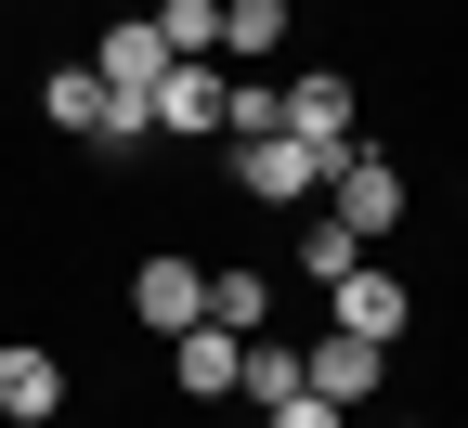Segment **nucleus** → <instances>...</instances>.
I'll use <instances>...</instances> for the list:
<instances>
[{"label":"nucleus","mask_w":468,"mask_h":428,"mask_svg":"<svg viewBox=\"0 0 468 428\" xmlns=\"http://www.w3.org/2000/svg\"><path fill=\"white\" fill-rule=\"evenodd\" d=\"M169 66H183V52L156 39V14H144V0H131V14L91 39V78H104V104H144V117H156V78H169Z\"/></svg>","instance_id":"nucleus-1"},{"label":"nucleus","mask_w":468,"mask_h":428,"mask_svg":"<svg viewBox=\"0 0 468 428\" xmlns=\"http://www.w3.org/2000/svg\"><path fill=\"white\" fill-rule=\"evenodd\" d=\"M234 182H248L261 208H300V195H325L338 169H325V156H313L300 130H261V143H234Z\"/></svg>","instance_id":"nucleus-2"},{"label":"nucleus","mask_w":468,"mask_h":428,"mask_svg":"<svg viewBox=\"0 0 468 428\" xmlns=\"http://www.w3.org/2000/svg\"><path fill=\"white\" fill-rule=\"evenodd\" d=\"M221 104H234V66H221V52H183V66L156 78V130H183V143H221Z\"/></svg>","instance_id":"nucleus-3"},{"label":"nucleus","mask_w":468,"mask_h":428,"mask_svg":"<svg viewBox=\"0 0 468 428\" xmlns=\"http://www.w3.org/2000/svg\"><path fill=\"white\" fill-rule=\"evenodd\" d=\"M286 130H300L325 169H351V156H365V143H351V78L338 66H313V78H286Z\"/></svg>","instance_id":"nucleus-4"},{"label":"nucleus","mask_w":468,"mask_h":428,"mask_svg":"<svg viewBox=\"0 0 468 428\" xmlns=\"http://www.w3.org/2000/svg\"><path fill=\"white\" fill-rule=\"evenodd\" d=\"M131 325H156V338L208 325V260H144L131 273Z\"/></svg>","instance_id":"nucleus-5"},{"label":"nucleus","mask_w":468,"mask_h":428,"mask_svg":"<svg viewBox=\"0 0 468 428\" xmlns=\"http://www.w3.org/2000/svg\"><path fill=\"white\" fill-rule=\"evenodd\" d=\"M300 377H313L325 402H378V390H390V350H378V338H351V325H325V338L300 350Z\"/></svg>","instance_id":"nucleus-6"},{"label":"nucleus","mask_w":468,"mask_h":428,"mask_svg":"<svg viewBox=\"0 0 468 428\" xmlns=\"http://www.w3.org/2000/svg\"><path fill=\"white\" fill-rule=\"evenodd\" d=\"M325 195H338V221L365 234V247H378V234H403V169H390V156H351Z\"/></svg>","instance_id":"nucleus-7"},{"label":"nucleus","mask_w":468,"mask_h":428,"mask_svg":"<svg viewBox=\"0 0 468 428\" xmlns=\"http://www.w3.org/2000/svg\"><path fill=\"white\" fill-rule=\"evenodd\" d=\"M325 298H338V312H325V325H351V338H378V350H390V338H403V312H417V298H403V286H390V273H378V260H365V273H338V286H325Z\"/></svg>","instance_id":"nucleus-8"},{"label":"nucleus","mask_w":468,"mask_h":428,"mask_svg":"<svg viewBox=\"0 0 468 428\" xmlns=\"http://www.w3.org/2000/svg\"><path fill=\"white\" fill-rule=\"evenodd\" d=\"M234 363H248V338H234V325H183V338H169V377H183V402H221V390H234Z\"/></svg>","instance_id":"nucleus-9"},{"label":"nucleus","mask_w":468,"mask_h":428,"mask_svg":"<svg viewBox=\"0 0 468 428\" xmlns=\"http://www.w3.org/2000/svg\"><path fill=\"white\" fill-rule=\"evenodd\" d=\"M52 402H66V363H52L39 338H14L0 350V415H52Z\"/></svg>","instance_id":"nucleus-10"},{"label":"nucleus","mask_w":468,"mask_h":428,"mask_svg":"<svg viewBox=\"0 0 468 428\" xmlns=\"http://www.w3.org/2000/svg\"><path fill=\"white\" fill-rule=\"evenodd\" d=\"M39 117H52V130H79V143L104 130V78H91V52H79V66H52V78H39Z\"/></svg>","instance_id":"nucleus-11"},{"label":"nucleus","mask_w":468,"mask_h":428,"mask_svg":"<svg viewBox=\"0 0 468 428\" xmlns=\"http://www.w3.org/2000/svg\"><path fill=\"white\" fill-rule=\"evenodd\" d=\"M234 390H248V402H261V415H273V402H286V390H313V377H300V350H286V338H273V325H261V338H248V363H234Z\"/></svg>","instance_id":"nucleus-12"},{"label":"nucleus","mask_w":468,"mask_h":428,"mask_svg":"<svg viewBox=\"0 0 468 428\" xmlns=\"http://www.w3.org/2000/svg\"><path fill=\"white\" fill-rule=\"evenodd\" d=\"M273 39H286V0H221V52L234 66H261Z\"/></svg>","instance_id":"nucleus-13"},{"label":"nucleus","mask_w":468,"mask_h":428,"mask_svg":"<svg viewBox=\"0 0 468 428\" xmlns=\"http://www.w3.org/2000/svg\"><path fill=\"white\" fill-rule=\"evenodd\" d=\"M208 325L261 338V325H273V286H261V273H208Z\"/></svg>","instance_id":"nucleus-14"},{"label":"nucleus","mask_w":468,"mask_h":428,"mask_svg":"<svg viewBox=\"0 0 468 428\" xmlns=\"http://www.w3.org/2000/svg\"><path fill=\"white\" fill-rule=\"evenodd\" d=\"M300 273H313V286L365 273V234H351V221H313V234H300Z\"/></svg>","instance_id":"nucleus-15"},{"label":"nucleus","mask_w":468,"mask_h":428,"mask_svg":"<svg viewBox=\"0 0 468 428\" xmlns=\"http://www.w3.org/2000/svg\"><path fill=\"white\" fill-rule=\"evenodd\" d=\"M156 39L169 52H221V0H156Z\"/></svg>","instance_id":"nucleus-16"},{"label":"nucleus","mask_w":468,"mask_h":428,"mask_svg":"<svg viewBox=\"0 0 468 428\" xmlns=\"http://www.w3.org/2000/svg\"><path fill=\"white\" fill-rule=\"evenodd\" d=\"M261 428H338V402H325V390H286V402H273Z\"/></svg>","instance_id":"nucleus-17"},{"label":"nucleus","mask_w":468,"mask_h":428,"mask_svg":"<svg viewBox=\"0 0 468 428\" xmlns=\"http://www.w3.org/2000/svg\"><path fill=\"white\" fill-rule=\"evenodd\" d=\"M0 428H52V415H0Z\"/></svg>","instance_id":"nucleus-18"},{"label":"nucleus","mask_w":468,"mask_h":428,"mask_svg":"<svg viewBox=\"0 0 468 428\" xmlns=\"http://www.w3.org/2000/svg\"><path fill=\"white\" fill-rule=\"evenodd\" d=\"M286 14H313V0H286Z\"/></svg>","instance_id":"nucleus-19"},{"label":"nucleus","mask_w":468,"mask_h":428,"mask_svg":"<svg viewBox=\"0 0 468 428\" xmlns=\"http://www.w3.org/2000/svg\"><path fill=\"white\" fill-rule=\"evenodd\" d=\"M403 428H430V415H403Z\"/></svg>","instance_id":"nucleus-20"}]
</instances>
